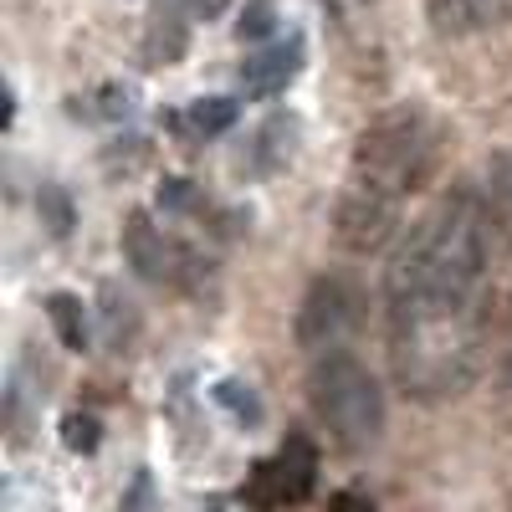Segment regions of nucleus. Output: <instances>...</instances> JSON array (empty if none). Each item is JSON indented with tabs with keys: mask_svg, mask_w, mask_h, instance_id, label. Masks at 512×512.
Masks as SVG:
<instances>
[{
	"mask_svg": "<svg viewBox=\"0 0 512 512\" xmlns=\"http://www.w3.org/2000/svg\"><path fill=\"white\" fill-rule=\"evenodd\" d=\"M487 262H492L487 210L466 190L446 195L395 251L390 277H384L390 318L395 323L466 318V303H472L477 282L487 277Z\"/></svg>",
	"mask_w": 512,
	"mask_h": 512,
	"instance_id": "f257e3e1",
	"label": "nucleus"
},
{
	"mask_svg": "<svg viewBox=\"0 0 512 512\" xmlns=\"http://www.w3.org/2000/svg\"><path fill=\"white\" fill-rule=\"evenodd\" d=\"M431 154H436L431 118H425L420 108H410V103L384 108L359 128V139H354V180L405 200L410 190L425 185V175H431Z\"/></svg>",
	"mask_w": 512,
	"mask_h": 512,
	"instance_id": "f03ea898",
	"label": "nucleus"
},
{
	"mask_svg": "<svg viewBox=\"0 0 512 512\" xmlns=\"http://www.w3.org/2000/svg\"><path fill=\"white\" fill-rule=\"evenodd\" d=\"M308 405L344 451H369L384 436V390L354 354L333 349L308 374Z\"/></svg>",
	"mask_w": 512,
	"mask_h": 512,
	"instance_id": "7ed1b4c3",
	"label": "nucleus"
},
{
	"mask_svg": "<svg viewBox=\"0 0 512 512\" xmlns=\"http://www.w3.org/2000/svg\"><path fill=\"white\" fill-rule=\"evenodd\" d=\"M477 369L472 328L466 318H441V323H395V374L410 395L436 400L466 390Z\"/></svg>",
	"mask_w": 512,
	"mask_h": 512,
	"instance_id": "20e7f679",
	"label": "nucleus"
},
{
	"mask_svg": "<svg viewBox=\"0 0 512 512\" xmlns=\"http://www.w3.org/2000/svg\"><path fill=\"white\" fill-rule=\"evenodd\" d=\"M313 482H318V451L308 436H287L277 456L256 461L246 482H241V502L251 512H282V507H297L313 497Z\"/></svg>",
	"mask_w": 512,
	"mask_h": 512,
	"instance_id": "39448f33",
	"label": "nucleus"
},
{
	"mask_svg": "<svg viewBox=\"0 0 512 512\" xmlns=\"http://www.w3.org/2000/svg\"><path fill=\"white\" fill-rule=\"evenodd\" d=\"M359 308H364V297L349 277H318L308 292H303V303H297V318H292V338H297V349H333V344H344V338L354 333L359 323Z\"/></svg>",
	"mask_w": 512,
	"mask_h": 512,
	"instance_id": "423d86ee",
	"label": "nucleus"
},
{
	"mask_svg": "<svg viewBox=\"0 0 512 512\" xmlns=\"http://www.w3.org/2000/svg\"><path fill=\"white\" fill-rule=\"evenodd\" d=\"M328 231H333V241L344 246V251H354V256H374V251L390 246L395 231H400V200L354 180L344 195L333 200Z\"/></svg>",
	"mask_w": 512,
	"mask_h": 512,
	"instance_id": "0eeeda50",
	"label": "nucleus"
},
{
	"mask_svg": "<svg viewBox=\"0 0 512 512\" xmlns=\"http://www.w3.org/2000/svg\"><path fill=\"white\" fill-rule=\"evenodd\" d=\"M118 241H123L128 267H134L144 282H190V277L200 272V256L185 251L180 241H169V236L149 221V210H128Z\"/></svg>",
	"mask_w": 512,
	"mask_h": 512,
	"instance_id": "6e6552de",
	"label": "nucleus"
},
{
	"mask_svg": "<svg viewBox=\"0 0 512 512\" xmlns=\"http://www.w3.org/2000/svg\"><path fill=\"white\" fill-rule=\"evenodd\" d=\"M303 36H287L277 47H262L256 57H246L241 82H246V98H282L292 88V77L303 72Z\"/></svg>",
	"mask_w": 512,
	"mask_h": 512,
	"instance_id": "1a4fd4ad",
	"label": "nucleus"
},
{
	"mask_svg": "<svg viewBox=\"0 0 512 512\" xmlns=\"http://www.w3.org/2000/svg\"><path fill=\"white\" fill-rule=\"evenodd\" d=\"M190 47V16L180 11V0H169L164 11L149 16V31H144V62L149 67H169L180 62Z\"/></svg>",
	"mask_w": 512,
	"mask_h": 512,
	"instance_id": "9d476101",
	"label": "nucleus"
},
{
	"mask_svg": "<svg viewBox=\"0 0 512 512\" xmlns=\"http://www.w3.org/2000/svg\"><path fill=\"white\" fill-rule=\"evenodd\" d=\"M47 318H52V328L62 338V349H72V354L93 349V323H88V308H82L77 292H52L47 297Z\"/></svg>",
	"mask_w": 512,
	"mask_h": 512,
	"instance_id": "9b49d317",
	"label": "nucleus"
},
{
	"mask_svg": "<svg viewBox=\"0 0 512 512\" xmlns=\"http://www.w3.org/2000/svg\"><path fill=\"white\" fill-rule=\"evenodd\" d=\"M297 134H303L297 113H277V118H267L262 128H256V144H251L256 169H282V164L297 154Z\"/></svg>",
	"mask_w": 512,
	"mask_h": 512,
	"instance_id": "f8f14e48",
	"label": "nucleus"
},
{
	"mask_svg": "<svg viewBox=\"0 0 512 512\" xmlns=\"http://www.w3.org/2000/svg\"><path fill=\"white\" fill-rule=\"evenodd\" d=\"M425 6H431V21L451 36H466L492 21V0H425Z\"/></svg>",
	"mask_w": 512,
	"mask_h": 512,
	"instance_id": "ddd939ff",
	"label": "nucleus"
},
{
	"mask_svg": "<svg viewBox=\"0 0 512 512\" xmlns=\"http://www.w3.org/2000/svg\"><path fill=\"white\" fill-rule=\"evenodd\" d=\"M236 118H241L236 98H221V93H210V98H195V103H190V128H195L200 139L226 134V128H236Z\"/></svg>",
	"mask_w": 512,
	"mask_h": 512,
	"instance_id": "4468645a",
	"label": "nucleus"
},
{
	"mask_svg": "<svg viewBox=\"0 0 512 512\" xmlns=\"http://www.w3.org/2000/svg\"><path fill=\"white\" fill-rule=\"evenodd\" d=\"M216 405H221V410H231V415H236V425H246V431H256V425L267 420L262 395H256L251 384H241V379H221V384H216Z\"/></svg>",
	"mask_w": 512,
	"mask_h": 512,
	"instance_id": "2eb2a0df",
	"label": "nucleus"
},
{
	"mask_svg": "<svg viewBox=\"0 0 512 512\" xmlns=\"http://www.w3.org/2000/svg\"><path fill=\"white\" fill-rule=\"evenodd\" d=\"M98 441H103L98 415H88V410H67V415H62V446H67V451L93 456V451H98Z\"/></svg>",
	"mask_w": 512,
	"mask_h": 512,
	"instance_id": "dca6fc26",
	"label": "nucleus"
},
{
	"mask_svg": "<svg viewBox=\"0 0 512 512\" xmlns=\"http://www.w3.org/2000/svg\"><path fill=\"white\" fill-rule=\"evenodd\" d=\"M36 216L47 221V231H52V236H67V231H72V221H77L72 195H67V190H57V185H41V190H36Z\"/></svg>",
	"mask_w": 512,
	"mask_h": 512,
	"instance_id": "f3484780",
	"label": "nucleus"
},
{
	"mask_svg": "<svg viewBox=\"0 0 512 512\" xmlns=\"http://www.w3.org/2000/svg\"><path fill=\"white\" fill-rule=\"evenodd\" d=\"M487 195L497 200L502 216H512V149H492L487 154Z\"/></svg>",
	"mask_w": 512,
	"mask_h": 512,
	"instance_id": "a211bd4d",
	"label": "nucleus"
},
{
	"mask_svg": "<svg viewBox=\"0 0 512 512\" xmlns=\"http://www.w3.org/2000/svg\"><path fill=\"white\" fill-rule=\"evenodd\" d=\"M272 31H277V6H272V0H246V11L236 21V36L241 41H262Z\"/></svg>",
	"mask_w": 512,
	"mask_h": 512,
	"instance_id": "6ab92c4d",
	"label": "nucleus"
},
{
	"mask_svg": "<svg viewBox=\"0 0 512 512\" xmlns=\"http://www.w3.org/2000/svg\"><path fill=\"white\" fill-rule=\"evenodd\" d=\"M93 113L98 118H128L134 113V88H128V82H108V88H98V103H93Z\"/></svg>",
	"mask_w": 512,
	"mask_h": 512,
	"instance_id": "aec40b11",
	"label": "nucleus"
},
{
	"mask_svg": "<svg viewBox=\"0 0 512 512\" xmlns=\"http://www.w3.org/2000/svg\"><path fill=\"white\" fill-rule=\"evenodd\" d=\"M159 205H164V210H195L200 195H195V185H190L185 175H164V180H159Z\"/></svg>",
	"mask_w": 512,
	"mask_h": 512,
	"instance_id": "412c9836",
	"label": "nucleus"
},
{
	"mask_svg": "<svg viewBox=\"0 0 512 512\" xmlns=\"http://www.w3.org/2000/svg\"><path fill=\"white\" fill-rule=\"evenodd\" d=\"M118 512H154V477L149 472H134V482L118 497Z\"/></svg>",
	"mask_w": 512,
	"mask_h": 512,
	"instance_id": "4be33fe9",
	"label": "nucleus"
},
{
	"mask_svg": "<svg viewBox=\"0 0 512 512\" xmlns=\"http://www.w3.org/2000/svg\"><path fill=\"white\" fill-rule=\"evenodd\" d=\"M226 6H231V0H180V11H185L190 21H216Z\"/></svg>",
	"mask_w": 512,
	"mask_h": 512,
	"instance_id": "5701e85b",
	"label": "nucleus"
},
{
	"mask_svg": "<svg viewBox=\"0 0 512 512\" xmlns=\"http://www.w3.org/2000/svg\"><path fill=\"white\" fill-rule=\"evenodd\" d=\"M328 512H374V507H369V497H364V492L344 487V492H333V497H328Z\"/></svg>",
	"mask_w": 512,
	"mask_h": 512,
	"instance_id": "b1692460",
	"label": "nucleus"
},
{
	"mask_svg": "<svg viewBox=\"0 0 512 512\" xmlns=\"http://www.w3.org/2000/svg\"><path fill=\"white\" fill-rule=\"evenodd\" d=\"M502 384H507V390H512V359H507V369H502Z\"/></svg>",
	"mask_w": 512,
	"mask_h": 512,
	"instance_id": "393cba45",
	"label": "nucleus"
}]
</instances>
